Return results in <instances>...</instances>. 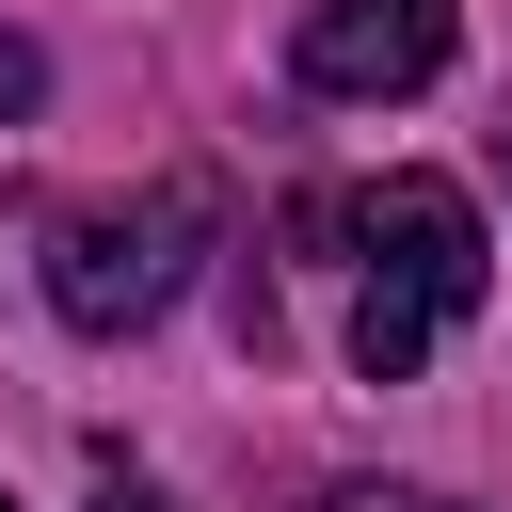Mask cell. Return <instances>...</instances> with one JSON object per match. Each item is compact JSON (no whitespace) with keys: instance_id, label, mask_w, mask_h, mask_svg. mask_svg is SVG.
<instances>
[{"instance_id":"8","label":"cell","mask_w":512,"mask_h":512,"mask_svg":"<svg viewBox=\"0 0 512 512\" xmlns=\"http://www.w3.org/2000/svg\"><path fill=\"white\" fill-rule=\"evenodd\" d=\"M0 512H16V496H0Z\"/></svg>"},{"instance_id":"3","label":"cell","mask_w":512,"mask_h":512,"mask_svg":"<svg viewBox=\"0 0 512 512\" xmlns=\"http://www.w3.org/2000/svg\"><path fill=\"white\" fill-rule=\"evenodd\" d=\"M448 32H464V0H320L288 64H304V96H416L448 64Z\"/></svg>"},{"instance_id":"7","label":"cell","mask_w":512,"mask_h":512,"mask_svg":"<svg viewBox=\"0 0 512 512\" xmlns=\"http://www.w3.org/2000/svg\"><path fill=\"white\" fill-rule=\"evenodd\" d=\"M496 160H512V128H496Z\"/></svg>"},{"instance_id":"1","label":"cell","mask_w":512,"mask_h":512,"mask_svg":"<svg viewBox=\"0 0 512 512\" xmlns=\"http://www.w3.org/2000/svg\"><path fill=\"white\" fill-rule=\"evenodd\" d=\"M304 240H352V368L416 384L448 320H480L496 240L448 176H384V192H304Z\"/></svg>"},{"instance_id":"5","label":"cell","mask_w":512,"mask_h":512,"mask_svg":"<svg viewBox=\"0 0 512 512\" xmlns=\"http://www.w3.org/2000/svg\"><path fill=\"white\" fill-rule=\"evenodd\" d=\"M320 512H448V496H416V480H336Z\"/></svg>"},{"instance_id":"6","label":"cell","mask_w":512,"mask_h":512,"mask_svg":"<svg viewBox=\"0 0 512 512\" xmlns=\"http://www.w3.org/2000/svg\"><path fill=\"white\" fill-rule=\"evenodd\" d=\"M96 512H176V496H144V480H112V496H96Z\"/></svg>"},{"instance_id":"4","label":"cell","mask_w":512,"mask_h":512,"mask_svg":"<svg viewBox=\"0 0 512 512\" xmlns=\"http://www.w3.org/2000/svg\"><path fill=\"white\" fill-rule=\"evenodd\" d=\"M32 96H48V48H32V32H0V112H32Z\"/></svg>"},{"instance_id":"2","label":"cell","mask_w":512,"mask_h":512,"mask_svg":"<svg viewBox=\"0 0 512 512\" xmlns=\"http://www.w3.org/2000/svg\"><path fill=\"white\" fill-rule=\"evenodd\" d=\"M208 176H160V192H128V208H64L48 224V320L64 336H144L176 288H192V256H208Z\"/></svg>"}]
</instances>
